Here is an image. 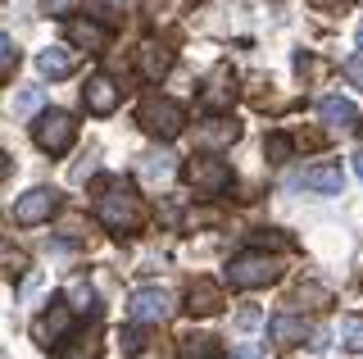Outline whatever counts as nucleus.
<instances>
[{
  "mask_svg": "<svg viewBox=\"0 0 363 359\" xmlns=\"http://www.w3.org/2000/svg\"><path fill=\"white\" fill-rule=\"evenodd\" d=\"M340 73H345L350 82H354L359 92H363V60H345V64H340Z\"/></svg>",
  "mask_w": 363,
  "mask_h": 359,
  "instance_id": "29",
  "label": "nucleus"
},
{
  "mask_svg": "<svg viewBox=\"0 0 363 359\" xmlns=\"http://www.w3.org/2000/svg\"><path fill=\"white\" fill-rule=\"evenodd\" d=\"M281 277V260L277 255H264V250H245L227 264V282L236 291H255V287H272Z\"/></svg>",
  "mask_w": 363,
  "mask_h": 359,
  "instance_id": "2",
  "label": "nucleus"
},
{
  "mask_svg": "<svg viewBox=\"0 0 363 359\" xmlns=\"http://www.w3.org/2000/svg\"><path fill=\"white\" fill-rule=\"evenodd\" d=\"M73 309H77V314H96V309H100V305H96V291L77 282V287H73Z\"/></svg>",
  "mask_w": 363,
  "mask_h": 359,
  "instance_id": "26",
  "label": "nucleus"
},
{
  "mask_svg": "<svg viewBox=\"0 0 363 359\" xmlns=\"http://www.w3.org/2000/svg\"><path fill=\"white\" fill-rule=\"evenodd\" d=\"M295 305H304V309H323V305H332V291L318 287V282H300V287H295Z\"/></svg>",
  "mask_w": 363,
  "mask_h": 359,
  "instance_id": "21",
  "label": "nucleus"
},
{
  "mask_svg": "<svg viewBox=\"0 0 363 359\" xmlns=\"http://www.w3.org/2000/svg\"><path fill=\"white\" fill-rule=\"evenodd\" d=\"M286 155H291V137L272 132V137H268V160H272V164H286Z\"/></svg>",
  "mask_w": 363,
  "mask_h": 359,
  "instance_id": "27",
  "label": "nucleus"
},
{
  "mask_svg": "<svg viewBox=\"0 0 363 359\" xmlns=\"http://www.w3.org/2000/svg\"><path fill=\"white\" fill-rule=\"evenodd\" d=\"M304 187L318 196H336L340 192V168L336 164H313V168H304Z\"/></svg>",
  "mask_w": 363,
  "mask_h": 359,
  "instance_id": "16",
  "label": "nucleus"
},
{
  "mask_svg": "<svg viewBox=\"0 0 363 359\" xmlns=\"http://www.w3.org/2000/svg\"><path fill=\"white\" fill-rule=\"evenodd\" d=\"M118 346H123V355H141L145 350V332L141 328H128V332L118 336Z\"/></svg>",
  "mask_w": 363,
  "mask_h": 359,
  "instance_id": "28",
  "label": "nucleus"
},
{
  "mask_svg": "<svg viewBox=\"0 0 363 359\" xmlns=\"http://www.w3.org/2000/svg\"><path fill=\"white\" fill-rule=\"evenodd\" d=\"M73 305H55L50 314H41V319L37 323H32V336H37V341L41 346H55V341H60V336L68 332V323H73Z\"/></svg>",
  "mask_w": 363,
  "mask_h": 359,
  "instance_id": "11",
  "label": "nucleus"
},
{
  "mask_svg": "<svg viewBox=\"0 0 363 359\" xmlns=\"http://www.w3.org/2000/svg\"><path fill=\"white\" fill-rule=\"evenodd\" d=\"M177 359H218V350H213V336H182Z\"/></svg>",
  "mask_w": 363,
  "mask_h": 359,
  "instance_id": "22",
  "label": "nucleus"
},
{
  "mask_svg": "<svg viewBox=\"0 0 363 359\" xmlns=\"http://www.w3.org/2000/svg\"><path fill=\"white\" fill-rule=\"evenodd\" d=\"M77 137V123L64 114V109H45V114H37V123H32V141H37V150L45 155H64L68 145H73Z\"/></svg>",
  "mask_w": 363,
  "mask_h": 359,
  "instance_id": "3",
  "label": "nucleus"
},
{
  "mask_svg": "<svg viewBox=\"0 0 363 359\" xmlns=\"http://www.w3.org/2000/svg\"><path fill=\"white\" fill-rule=\"evenodd\" d=\"M82 105L91 109V114H113L118 109V87H113V77H105V73H96L91 82L82 87Z\"/></svg>",
  "mask_w": 363,
  "mask_h": 359,
  "instance_id": "9",
  "label": "nucleus"
},
{
  "mask_svg": "<svg viewBox=\"0 0 363 359\" xmlns=\"http://www.w3.org/2000/svg\"><path fill=\"white\" fill-rule=\"evenodd\" d=\"M5 55H9V37H5V32H0V60H5Z\"/></svg>",
  "mask_w": 363,
  "mask_h": 359,
  "instance_id": "33",
  "label": "nucleus"
},
{
  "mask_svg": "<svg viewBox=\"0 0 363 359\" xmlns=\"http://www.w3.org/2000/svg\"><path fill=\"white\" fill-rule=\"evenodd\" d=\"M136 69H141L145 82H159V77H168V69H173V50H168L164 41H145V46L136 50Z\"/></svg>",
  "mask_w": 363,
  "mask_h": 359,
  "instance_id": "10",
  "label": "nucleus"
},
{
  "mask_svg": "<svg viewBox=\"0 0 363 359\" xmlns=\"http://www.w3.org/2000/svg\"><path fill=\"white\" fill-rule=\"evenodd\" d=\"M68 41L82 46L86 55H100V50L109 46V28L105 23H91V18H73V23H68Z\"/></svg>",
  "mask_w": 363,
  "mask_h": 359,
  "instance_id": "12",
  "label": "nucleus"
},
{
  "mask_svg": "<svg viewBox=\"0 0 363 359\" xmlns=\"http://www.w3.org/2000/svg\"><path fill=\"white\" fill-rule=\"evenodd\" d=\"M340 341H345L350 350H363V319L359 314H345V319H340Z\"/></svg>",
  "mask_w": 363,
  "mask_h": 359,
  "instance_id": "24",
  "label": "nucleus"
},
{
  "mask_svg": "<svg viewBox=\"0 0 363 359\" xmlns=\"http://www.w3.org/2000/svg\"><path fill=\"white\" fill-rule=\"evenodd\" d=\"M173 155L168 150H150V155H141V177L145 182H168V177H173Z\"/></svg>",
  "mask_w": 363,
  "mask_h": 359,
  "instance_id": "18",
  "label": "nucleus"
},
{
  "mask_svg": "<svg viewBox=\"0 0 363 359\" xmlns=\"http://www.w3.org/2000/svg\"><path fill=\"white\" fill-rule=\"evenodd\" d=\"M232 359H264V355H259L255 346H236V350H232Z\"/></svg>",
  "mask_w": 363,
  "mask_h": 359,
  "instance_id": "31",
  "label": "nucleus"
},
{
  "mask_svg": "<svg viewBox=\"0 0 363 359\" xmlns=\"http://www.w3.org/2000/svg\"><path fill=\"white\" fill-rule=\"evenodd\" d=\"M354 173L363 177V150H354Z\"/></svg>",
  "mask_w": 363,
  "mask_h": 359,
  "instance_id": "34",
  "label": "nucleus"
},
{
  "mask_svg": "<svg viewBox=\"0 0 363 359\" xmlns=\"http://www.w3.org/2000/svg\"><path fill=\"white\" fill-rule=\"evenodd\" d=\"M186 309H191V314H200V319L218 314V309H223V287H218V282H209V277L191 282V291H186Z\"/></svg>",
  "mask_w": 363,
  "mask_h": 359,
  "instance_id": "13",
  "label": "nucleus"
},
{
  "mask_svg": "<svg viewBox=\"0 0 363 359\" xmlns=\"http://www.w3.org/2000/svg\"><path fill=\"white\" fill-rule=\"evenodd\" d=\"M100 355V341H96V332H86V336H73V346H60L55 350V359H96Z\"/></svg>",
  "mask_w": 363,
  "mask_h": 359,
  "instance_id": "20",
  "label": "nucleus"
},
{
  "mask_svg": "<svg viewBox=\"0 0 363 359\" xmlns=\"http://www.w3.org/2000/svg\"><path fill=\"white\" fill-rule=\"evenodd\" d=\"M236 323H241V328H255V323H259V309H241V319H236Z\"/></svg>",
  "mask_w": 363,
  "mask_h": 359,
  "instance_id": "32",
  "label": "nucleus"
},
{
  "mask_svg": "<svg viewBox=\"0 0 363 359\" xmlns=\"http://www.w3.org/2000/svg\"><path fill=\"white\" fill-rule=\"evenodd\" d=\"M268 336L277 350H291V346H300L304 336H313L309 328H304V319H295V314H277V319L268 323Z\"/></svg>",
  "mask_w": 363,
  "mask_h": 359,
  "instance_id": "14",
  "label": "nucleus"
},
{
  "mask_svg": "<svg viewBox=\"0 0 363 359\" xmlns=\"http://www.w3.org/2000/svg\"><path fill=\"white\" fill-rule=\"evenodd\" d=\"M73 5H77V0H41V9H45V14H68Z\"/></svg>",
  "mask_w": 363,
  "mask_h": 359,
  "instance_id": "30",
  "label": "nucleus"
},
{
  "mask_svg": "<svg viewBox=\"0 0 363 359\" xmlns=\"http://www.w3.org/2000/svg\"><path fill=\"white\" fill-rule=\"evenodd\" d=\"M318 118L327 123V128H350V123L359 118L354 100H340V96H323L318 100Z\"/></svg>",
  "mask_w": 363,
  "mask_h": 359,
  "instance_id": "15",
  "label": "nucleus"
},
{
  "mask_svg": "<svg viewBox=\"0 0 363 359\" xmlns=\"http://www.w3.org/2000/svg\"><path fill=\"white\" fill-rule=\"evenodd\" d=\"M128 314H132L136 323H164L168 314H173V300H168L164 287H141V291H132Z\"/></svg>",
  "mask_w": 363,
  "mask_h": 359,
  "instance_id": "8",
  "label": "nucleus"
},
{
  "mask_svg": "<svg viewBox=\"0 0 363 359\" xmlns=\"http://www.w3.org/2000/svg\"><path fill=\"white\" fill-rule=\"evenodd\" d=\"M141 128L150 132V137H159V141H173L182 128H186V109L177 105V100H145L141 105Z\"/></svg>",
  "mask_w": 363,
  "mask_h": 359,
  "instance_id": "4",
  "label": "nucleus"
},
{
  "mask_svg": "<svg viewBox=\"0 0 363 359\" xmlns=\"http://www.w3.org/2000/svg\"><path fill=\"white\" fill-rule=\"evenodd\" d=\"M0 273H14V277L28 273V255H23L14 241H5V237H0Z\"/></svg>",
  "mask_w": 363,
  "mask_h": 359,
  "instance_id": "23",
  "label": "nucleus"
},
{
  "mask_svg": "<svg viewBox=\"0 0 363 359\" xmlns=\"http://www.w3.org/2000/svg\"><path fill=\"white\" fill-rule=\"evenodd\" d=\"M37 69H41L45 77H68V73H73V55L60 50V46H50V50L37 55Z\"/></svg>",
  "mask_w": 363,
  "mask_h": 359,
  "instance_id": "19",
  "label": "nucleus"
},
{
  "mask_svg": "<svg viewBox=\"0 0 363 359\" xmlns=\"http://www.w3.org/2000/svg\"><path fill=\"white\" fill-rule=\"evenodd\" d=\"M232 100H236V73H232V64H218V69L204 77L200 105L209 109V114H218V109H232Z\"/></svg>",
  "mask_w": 363,
  "mask_h": 359,
  "instance_id": "6",
  "label": "nucleus"
},
{
  "mask_svg": "<svg viewBox=\"0 0 363 359\" xmlns=\"http://www.w3.org/2000/svg\"><path fill=\"white\" fill-rule=\"evenodd\" d=\"M236 137H241V128H236L232 118H209L200 128V145H209V150H218V145H232Z\"/></svg>",
  "mask_w": 363,
  "mask_h": 359,
  "instance_id": "17",
  "label": "nucleus"
},
{
  "mask_svg": "<svg viewBox=\"0 0 363 359\" xmlns=\"http://www.w3.org/2000/svg\"><path fill=\"white\" fill-rule=\"evenodd\" d=\"M186 182H191V192H200V196H223L227 187H232V168H227L218 155H196V160L186 164Z\"/></svg>",
  "mask_w": 363,
  "mask_h": 359,
  "instance_id": "5",
  "label": "nucleus"
},
{
  "mask_svg": "<svg viewBox=\"0 0 363 359\" xmlns=\"http://www.w3.org/2000/svg\"><path fill=\"white\" fill-rule=\"evenodd\" d=\"M96 219L105 223L109 232H136L145 223V205L123 177H105V182L96 187Z\"/></svg>",
  "mask_w": 363,
  "mask_h": 359,
  "instance_id": "1",
  "label": "nucleus"
},
{
  "mask_svg": "<svg viewBox=\"0 0 363 359\" xmlns=\"http://www.w3.org/2000/svg\"><path fill=\"white\" fill-rule=\"evenodd\" d=\"M45 105V87H28L23 96H14V109L18 114H32V109H41Z\"/></svg>",
  "mask_w": 363,
  "mask_h": 359,
  "instance_id": "25",
  "label": "nucleus"
},
{
  "mask_svg": "<svg viewBox=\"0 0 363 359\" xmlns=\"http://www.w3.org/2000/svg\"><path fill=\"white\" fill-rule=\"evenodd\" d=\"M359 50H363V28H359Z\"/></svg>",
  "mask_w": 363,
  "mask_h": 359,
  "instance_id": "35",
  "label": "nucleus"
},
{
  "mask_svg": "<svg viewBox=\"0 0 363 359\" xmlns=\"http://www.w3.org/2000/svg\"><path fill=\"white\" fill-rule=\"evenodd\" d=\"M55 205H60V196L50 192V187H32V192H23L14 200V223H23V228H32V223H45L55 214Z\"/></svg>",
  "mask_w": 363,
  "mask_h": 359,
  "instance_id": "7",
  "label": "nucleus"
}]
</instances>
